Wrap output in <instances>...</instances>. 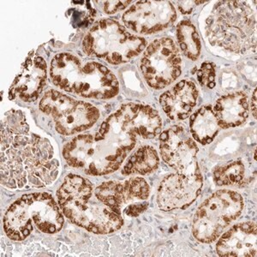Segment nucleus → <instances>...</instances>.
<instances>
[{
    "label": "nucleus",
    "instance_id": "18",
    "mask_svg": "<svg viewBox=\"0 0 257 257\" xmlns=\"http://www.w3.org/2000/svg\"><path fill=\"white\" fill-rule=\"evenodd\" d=\"M198 90L196 85L188 80H183L169 90L165 92L160 103L167 116L173 120L187 118L196 105Z\"/></svg>",
    "mask_w": 257,
    "mask_h": 257
},
{
    "label": "nucleus",
    "instance_id": "10",
    "mask_svg": "<svg viewBox=\"0 0 257 257\" xmlns=\"http://www.w3.org/2000/svg\"><path fill=\"white\" fill-rule=\"evenodd\" d=\"M140 69L151 88L169 86L182 73V59L174 41L170 38L155 40L147 47L140 61Z\"/></svg>",
    "mask_w": 257,
    "mask_h": 257
},
{
    "label": "nucleus",
    "instance_id": "22",
    "mask_svg": "<svg viewBox=\"0 0 257 257\" xmlns=\"http://www.w3.org/2000/svg\"><path fill=\"white\" fill-rule=\"evenodd\" d=\"M160 160L158 154L153 147L143 146L136 151L128 160L123 170V175H145L157 169Z\"/></svg>",
    "mask_w": 257,
    "mask_h": 257
},
{
    "label": "nucleus",
    "instance_id": "5",
    "mask_svg": "<svg viewBox=\"0 0 257 257\" xmlns=\"http://www.w3.org/2000/svg\"><path fill=\"white\" fill-rule=\"evenodd\" d=\"M63 225L60 207L48 193L22 196L10 207L4 219L6 233L15 241L25 239L35 227L44 233L53 234L60 231Z\"/></svg>",
    "mask_w": 257,
    "mask_h": 257
},
{
    "label": "nucleus",
    "instance_id": "26",
    "mask_svg": "<svg viewBox=\"0 0 257 257\" xmlns=\"http://www.w3.org/2000/svg\"><path fill=\"white\" fill-rule=\"evenodd\" d=\"M214 65L211 63L202 64V68L197 71V79L202 86H209L212 82H214L215 70Z\"/></svg>",
    "mask_w": 257,
    "mask_h": 257
},
{
    "label": "nucleus",
    "instance_id": "23",
    "mask_svg": "<svg viewBox=\"0 0 257 257\" xmlns=\"http://www.w3.org/2000/svg\"><path fill=\"white\" fill-rule=\"evenodd\" d=\"M213 178L219 186L242 187L252 180V176L248 173L245 165L240 161L229 162L218 167L214 171Z\"/></svg>",
    "mask_w": 257,
    "mask_h": 257
},
{
    "label": "nucleus",
    "instance_id": "19",
    "mask_svg": "<svg viewBox=\"0 0 257 257\" xmlns=\"http://www.w3.org/2000/svg\"><path fill=\"white\" fill-rule=\"evenodd\" d=\"M213 110L220 128L237 127L248 118V97L242 92L227 94L217 100Z\"/></svg>",
    "mask_w": 257,
    "mask_h": 257
},
{
    "label": "nucleus",
    "instance_id": "21",
    "mask_svg": "<svg viewBox=\"0 0 257 257\" xmlns=\"http://www.w3.org/2000/svg\"><path fill=\"white\" fill-rule=\"evenodd\" d=\"M219 128L216 116L210 105L202 106L190 116V134L194 140L202 145L211 144Z\"/></svg>",
    "mask_w": 257,
    "mask_h": 257
},
{
    "label": "nucleus",
    "instance_id": "8",
    "mask_svg": "<svg viewBox=\"0 0 257 257\" xmlns=\"http://www.w3.org/2000/svg\"><path fill=\"white\" fill-rule=\"evenodd\" d=\"M39 107L53 117L59 134L72 136L91 128L99 119V111L89 103L80 101L50 90L40 102Z\"/></svg>",
    "mask_w": 257,
    "mask_h": 257
},
{
    "label": "nucleus",
    "instance_id": "12",
    "mask_svg": "<svg viewBox=\"0 0 257 257\" xmlns=\"http://www.w3.org/2000/svg\"><path fill=\"white\" fill-rule=\"evenodd\" d=\"M177 19V12L169 1H139L123 15L128 30L141 35H152L171 26Z\"/></svg>",
    "mask_w": 257,
    "mask_h": 257
},
{
    "label": "nucleus",
    "instance_id": "2",
    "mask_svg": "<svg viewBox=\"0 0 257 257\" xmlns=\"http://www.w3.org/2000/svg\"><path fill=\"white\" fill-rule=\"evenodd\" d=\"M57 196L64 216L90 232L111 233L123 226L122 215L100 202L90 181L81 176L68 175Z\"/></svg>",
    "mask_w": 257,
    "mask_h": 257
},
{
    "label": "nucleus",
    "instance_id": "4",
    "mask_svg": "<svg viewBox=\"0 0 257 257\" xmlns=\"http://www.w3.org/2000/svg\"><path fill=\"white\" fill-rule=\"evenodd\" d=\"M245 1H223L214 6L206 20L209 42L231 53L255 51V6Z\"/></svg>",
    "mask_w": 257,
    "mask_h": 257
},
{
    "label": "nucleus",
    "instance_id": "25",
    "mask_svg": "<svg viewBox=\"0 0 257 257\" xmlns=\"http://www.w3.org/2000/svg\"><path fill=\"white\" fill-rule=\"evenodd\" d=\"M1 131L12 136H17L28 134L30 127L27 123L26 117L22 111L11 110L5 115Z\"/></svg>",
    "mask_w": 257,
    "mask_h": 257
},
{
    "label": "nucleus",
    "instance_id": "11",
    "mask_svg": "<svg viewBox=\"0 0 257 257\" xmlns=\"http://www.w3.org/2000/svg\"><path fill=\"white\" fill-rule=\"evenodd\" d=\"M163 161L178 173L191 175L200 173L196 155L198 147L186 128L173 126L160 136Z\"/></svg>",
    "mask_w": 257,
    "mask_h": 257
},
{
    "label": "nucleus",
    "instance_id": "7",
    "mask_svg": "<svg viewBox=\"0 0 257 257\" xmlns=\"http://www.w3.org/2000/svg\"><path fill=\"white\" fill-rule=\"evenodd\" d=\"M242 209L243 200L239 193L218 190L196 211L193 222L194 236L202 242L215 241L241 215Z\"/></svg>",
    "mask_w": 257,
    "mask_h": 257
},
{
    "label": "nucleus",
    "instance_id": "29",
    "mask_svg": "<svg viewBox=\"0 0 257 257\" xmlns=\"http://www.w3.org/2000/svg\"><path fill=\"white\" fill-rule=\"evenodd\" d=\"M204 2H197V1H178V8L180 12L184 14H190L192 12L195 5H200Z\"/></svg>",
    "mask_w": 257,
    "mask_h": 257
},
{
    "label": "nucleus",
    "instance_id": "17",
    "mask_svg": "<svg viewBox=\"0 0 257 257\" xmlns=\"http://www.w3.org/2000/svg\"><path fill=\"white\" fill-rule=\"evenodd\" d=\"M256 231L254 223L234 225L217 242V253L223 257L256 256Z\"/></svg>",
    "mask_w": 257,
    "mask_h": 257
},
{
    "label": "nucleus",
    "instance_id": "6",
    "mask_svg": "<svg viewBox=\"0 0 257 257\" xmlns=\"http://www.w3.org/2000/svg\"><path fill=\"white\" fill-rule=\"evenodd\" d=\"M146 46L144 38L128 32L118 22L110 18L96 22L82 41V49L87 55L111 64L130 61Z\"/></svg>",
    "mask_w": 257,
    "mask_h": 257
},
{
    "label": "nucleus",
    "instance_id": "27",
    "mask_svg": "<svg viewBox=\"0 0 257 257\" xmlns=\"http://www.w3.org/2000/svg\"><path fill=\"white\" fill-rule=\"evenodd\" d=\"M100 9L106 14H112L116 12L123 11L130 5L131 1H96Z\"/></svg>",
    "mask_w": 257,
    "mask_h": 257
},
{
    "label": "nucleus",
    "instance_id": "15",
    "mask_svg": "<svg viewBox=\"0 0 257 257\" xmlns=\"http://www.w3.org/2000/svg\"><path fill=\"white\" fill-rule=\"evenodd\" d=\"M114 115L122 127L137 138L153 139L161 133L160 114L149 105L130 103L122 105Z\"/></svg>",
    "mask_w": 257,
    "mask_h": 257
},
{
    "label": "nucleus",
    "instance_id": "30",
    "mask_svg": "<svg viewBox=\"0 0 257 257\" xmlns=\"http://www.w3.org/2000/svg\"><path fill=\"white\" fill-rule=\"evenodd\" d=\"M251 107L252 113H253V116L255 118L256 117V90L254 91V94L252 96Z\"/></svg>",
    "mask_w": 257,
    "mask_h": 257
},
{
    "label": "nucleus",
    "instance_id": "20",
    "mask_svg": "<svg viewBox=\"0 0 257 257\" xmlns=\"http://www.w3.org/2000/svg\"><path fill=\"white\" fill-rule=\"evenodd\" d=\"M28 182L24 161L18 149L11 146L1 152V183L11 189H20Z\"/></svg>",
    "mask_w": 257,
    "mask_h": 257
},
{
    "label": "nucleus",
    "instance_id": "1",
    "mask_svg": "<svg viewBox=\"0 0 257 257\" xmlns=\"http://www.w3.org/2000/svg\"><path fill=\"white\" fill-rule=\"evenodd\" d=\"M137 142L138 138L124 130L112 113L94 135H80L70 141L63 156L69 166L82 168L86 174L105 175L119 169Z\"/></svg>",
    "mask_w": 257,
    "mask_h": 257
},
{
    "label": "nucleus",
    "instance_id": "28",
    "mask_svg": "<svg viewBox=\"0 0 257 257\" xmlns=\"http://www.w3.org/2000/svg\"><path fill=\"white\" fill-rule=\"evenodd\" d=\"M148 208L147 203H134V204L128 205L124 209V213L131 217H137L146 210Z\"/></svg>",
    "mask_w": 257,
    "mask_h": 257
},
{
    "label": "nucleus",
    "instance_id": "13",
    "mask_svg": "<svg viewBox=\"0 0 257 257\" xmlns=\"http://www.w3.org/2000/svg\"><path fill=\"white\" fill-rule=\"evenodd\" d=\"M202 174L176 173L164 178L158 190L157 203L161 210L185 209L196 201L202 188Z\"/></svg>",
    "mask_w": 257,
    "mask_h": 257
},
{
    "label": "nucleus",
    "instance_id": "24",
    "mask_svg": "<svg viewBox=\"0 0 257 257\" xmlns=\"http://www.w3.org/2000/svg\"><path fill=\"white\" fill-rule=\"evenodd\" d=\"M178 46L184 55L192 61H196L201 53V41L199 35L190 21H182L177 27Z\"/></svg>",
    "mask_w": 257,
    "mask_h": 257
},
{
    "label": "nucleus",
    "instance_id": "16",
    "mask_svg": "<svg viewBox=\"0 0 257 257\" xmlns=\"http://www.w3.org/2000/svg\"><path fill=\"white\" fill-rule=\"evenodd\" d=\"M46 83L47 63L41 57H30L10 88L9 99L18 97L26 102L35 101Z\"/></svg>",
    "mask_w": 257,
    "mask_h": 257
},
{
    "label": "nucleus",
    "instance_id": "14",
    "mask_svg": "<svg viewBox=\"0 0 257 257\" xmlns=\"http://www.w3.org/2000/svg\"><path fill=\"white\" fill-rule=\"evenodd\" d=\"M100 202L122 215V208L130 202L147 200L150 188L145 179L133 177L123 182H106L94 190Z\"/></svg>",
    "mask_w": 257,
    "mask_h": 257
},
{
    "label": "nucleus",
    "instance_id": "9",
    "mask_svg": "<svg viewBox=\"0 0 257 257\" xmlns=\"http://www.w3.org/2000/svg\"><path fill=\"white\" fill-rule=\"evenodd\" d=\"M12 146L19 150L28 182L32 186L43 187L57 178L59 163L53 160V148L47 139L36 135H17L13 138Z\"/></svg>",
    "mask_w": 257,
    "mask_h": 257
},
{
    "label": "nucleus",
    "instance_id": "3",
    "mask_svg": "<svg viewBox=\"0 0 257 257\" xmlns=\"http://www.w3.org/2000/svg\"><path fill=\"white\" fill-rule=\"evenodd\" d=\"M50 74L55 86L84 98L111 99L119 91L117 77L108 68L72 53L56 55L51 63Z\"/></svg>",
    "mask_w": 257,
    "mask_h": 257
}]
</instances>
